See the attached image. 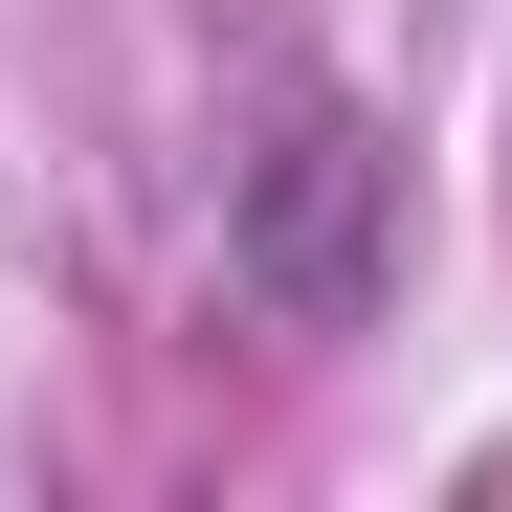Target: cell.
<instances>
[{"instance_id":"1","label":"cell","mask_w":512,"mask_h":512,"mask_svg":"<svg viewBox=\"0 0 512 512\" xmlns=\"http://www.w3.org/2000/svg\"><path fill=\"white\" fill-rule=\"evenodd\" d=\"M223 290L268 312V334H357V312L401 290V134H379L357 90H290L268 156L223 179Z\"/></svg>"}]
</instances>
